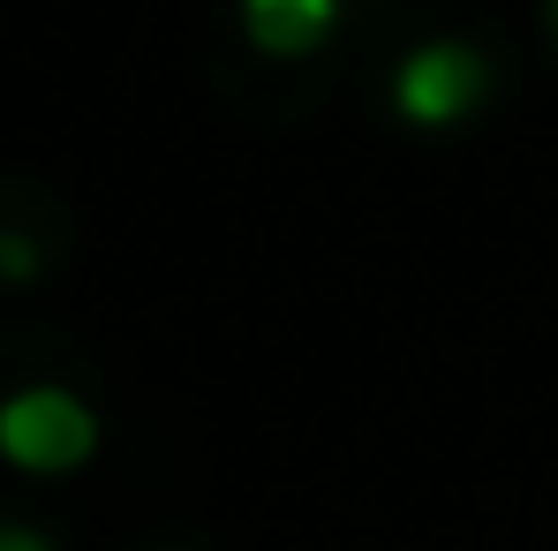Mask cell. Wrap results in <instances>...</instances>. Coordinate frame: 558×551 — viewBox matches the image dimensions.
Returning <instances> with one entry per match:
<instances>
[{
	"mask_svg": "<svg viewBox=\"0 0 558 551\" xmlns=\"http://www.w3.org/2000/svg\"><path fill=\"white\" fill-rule=\"evenodd\" d=\"M98 454V416L69 385H23L0 400V460L31 476H61Z\"/></svg>",
	"mask_w": 558,
	"mask_h": 551,
	"instance_id": "obj_1",
	"label": "cell"
},
{
	"mask_svg": "<svg viewBox=\"0 0 558 551\" xmlns=\"http://www.w3.org/2000/svg\"><path fill=\"white\" fill-rule=\"evenodd\" d=\"M483 92H490V69H483V53L461 46V38H430V46H415L392 69V106L415 129H453V121H468L483 106Z\"/></svg>",
	"mask_w": 558,
	"mask_h": 551,
	"instance_id": "obj_2",
	"label": "cell"
},
{
	"mask_svg": "<svg viewBox=\"0 0 558 551\" xmlns=\"http://www.w3.org/2000/svg\"><path fill=\"white\" fill-rule=\"evenodd\" d=\"M340 23V0H242V31L257 53L294 61V53H317Z\"/></svg>",
	"mask_w": 558,
	"mask_h": 551,
	"instance_id": "obj_3",
	"label": "cell"
},
{
	"mask_svg": "<svg viewBox=\"0 0 558 551\" xmlns=\"http://www.w3.org/2000/svg\"><path fill=\"white\" fill-rule=\"evenodd\" d=\"M38 273V250L23 235H0V279H31Z\"/></svg>",
	"mask_w": 558,
	"mask_h": 551,
	"instance_id": "obj_4",
	"label": "cell"
},
{
	"mask_svg": "<svg viewBox=\"0 0 558 551\" xmlns=\"http://www.w3.org/2000/svg\"><path fill=\"white\" fill-rule=\"evenodd\" d=\"M0 551H53L38 529H23V522H0Z\"/></svg>",
	"mask_w": 558,
	"mask_h": 551,
	"instance_id": "obj_5",
	"label": "cell"
},
{
	"mask_svg": "<svg viewBox=\"0 0 558 551\" xmlns=\"http://www.w3.org/2000/svg\"><path fill=\"white\" fill-rule=\"evenodd\" d=\"M551 31H558V0H551Z\"/></svg>",
	"mask_w": 558,
	"mask_h": 551,
	"instance_id": "obj_6",
	"label": "cell"
}]
</instances>
